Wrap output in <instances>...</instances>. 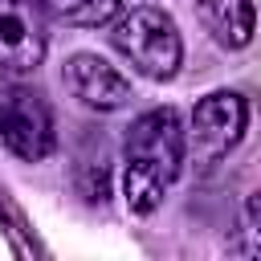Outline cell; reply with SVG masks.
Returning <instances> with one entry per match:
<instances>
[{
    "instance_id": "cell-1",
    "label": "cell",
    "mask_w": 261,
    "mask_h": 261,
    "mask_svg": "<svg viewBox=\"0 0 261 261\" xmlns=\"http://www.w3.org/2000/svg\"><path fill=\"white\" fill-rule=\"evenodd\" d=\"M188 159V130L171 106H155L126 126L122 139V200L135 216L163 204Z\"/></svg>"
},
{
    "instance_id": "cell-2",
    "label": "cell",
    "mask_w": 261,
    "mask_h": 261,
    "mask_svg": "<svg viewBox=\"0 0 261 261\" xmlns=\"http://www.w3.org/2000/svg\"><path fill=\"white\" fill-rule=\"evenodd\" d=\"M110 45L126 57V65L151 82L175 77L184 61V41L175 20L155 4H135L110 20Z\"/></svg>"
},
{
    "instance_id": "cell-3",
    "label": "cell",
    "mask_w": 261,
    "mask_h": 261,
    "mask_svg": "<svg viewBox=\"0 0 261 261\" xmlns=\"http://www.w3.org/2000/svg\"><path fill=\"white\" fill-rule=\"evenodd\" d=\"M0 143L24 163H41L53 151V114L37 90L0 86Z\"/></svg>"
},
{
    "instance_id": "cell-4",
    "label": "cell",
    "mask_w": 261,
    "mask_h": 261,
    "mask_svg": "<svg viewBox=\"0 0 261 261\" xmlns=\"http://www.w3.org/2000/svg\"><path fill=\"white\" fill-rule=\"evenodd\" d=\"M245 122H249V106H245L241 94H232V90L208 94V98H200L196 110H192L188 151H192L200 163H216L220 155H228V151L241 143Z\"/></svg>"
},
{
    "instance_id": "cell-5",
    "label": "cell",
    "mask_w": 261,
    "mask_h": 261,
    "mask_svg": "<svg viewBox=\"0 0 261 261\" xmlns=\"http://www.w3.org/2000/svg\"><path fill=\"white\" fill-rule=\"evenodd\" d=\"M45 61V24L33 0H0V73L29 77Z\"/></svg>"
},
{
    "instance_id": "cell-6",
    "label": "cell",
    "mask_w": 261,
    "mask_h": 261,
    "mask_svg": "<svg viewBox=\"0 0 261 261\" xmlns=\"http://www.w3.org/2000/svg\"><path fill=\"white\" fill-rule=\"evenodd\" d=\"M61 82L90 110H118L130 102V82L98 53H73L61 69Z\"/></svg>"
},
{
    "instance_id": "cell-7",
    "label": "cell",
    "mask_w": 261,
    "mask_h": 261,
    "mask_svg": "<svg viewBox=\"0 0 261 261\" xmlns=\"http://www.w3.org/2000/svg\"><path fill=\"white\" fill-rule=\"evenodd\" d=\"M196 12H200V24L212 33L216 45L245 49L253 41V29H257L253 0H196Z\"/></svg>"
},
{
    "instance_id": "cell-8",
    "label": "cell",
    "mask_w": 261,
    "mask_h": 261,
    "mask_svg": "<svg viewBox=\"0 0 261 261\" xmlns=\"http://www.w3.org/2000/svg\"><path fill=\"white\" fill-rule=\"evenodd\" d=\"M33 4L41 8V16L73 29H98L118 16V0H33Z\"/></svg>"
},
{
    "instance_id": "cell-9",
    "label": "cell",
    "mask_w": 261,
    "mask_h": 261,
    "mask_svg": "<svg viewBox=\"0 0 261 261\" xmlns=\"http://www.w3.org/2000/svg\"><path fill=\"white\" fill-rule=\"evenodd\" d=\"M237 249H241L245 257H261V224H249V228L241 232V241H237Z\"/></svg>"
},
{
    "instance_id": "cell-10",
    "label": "cell",
    "mask_w": 261,
    "mask_h": 261,
    "mask_svg": "<svg viewBox=\"0 0 261 261\" xmlns=\"http://www.w3.org/2000/svg\"><path fill=\"white\" fill-rule=\"evenodd\" d=\"M245 216H249V224H261V192H253V196H249Z\"/></svg>"
}]
</instances>
